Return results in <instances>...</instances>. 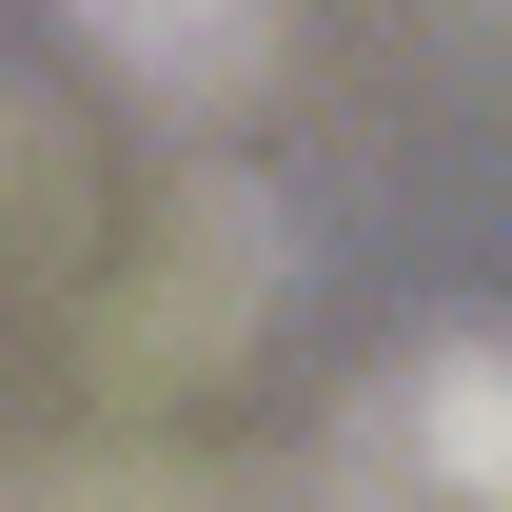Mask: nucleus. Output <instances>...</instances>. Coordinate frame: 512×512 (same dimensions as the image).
I'll return each instance as SVG.
<instances>
[{"label": "nucleus", "instance_id": "1", "mask_svg": "<svg viewBox=\"0 0 512 512\" xmlns=\"http://www.w3.org/2000/svg\"><path fill=\"white\" fill-rule=\"evenodd\" d=\"M335 512H512V335H414L335 414Z\"/></svg>", "mask_w": 512, "mask_h": 512}, {"label": "nucleus", "instance_id": "2", "mask_svg": "<svg viewBox=\"0 0 512 512\" xmlns=\"http://www.w3.org/2000/svg\"><path fill=\"white\" fill-rule=\"evenodd\" d=\"M60 20L138 79V99H178V119H217V99L276 79V0H60Z\"/></svg>", "mask_w": 512, "mask_h": 512}]
</instances>
